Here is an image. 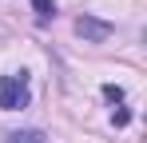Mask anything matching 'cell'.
<instances>
[{"instance_id": "cell-1", "label": "cell", "mask_w": 147, "mask_h": 143, "mask_svg": "<svg viewBox=\"0 0 147 143\" xmlns=\"http://www.w3.org/2000/svg\"><path fill=\"white\" fill-rule=\"evenodd\" d=\"M16 107H28V76L24 72L0 76V111H16Z\"/></svg>"}, {"instance_id": "cell-2", "label": "cell", "mask_w": 147, "mask_h": 143, "mask_svg": "<svg viewBox=\"0 0 147 143\" xmlns=\"http://www.w3.org/2000/svg\"><path fill=\"white\" fill-rule=\"evenodd\" d=\"M76 32H80V36H84V40H107V36H111V24H103V20H92V16H80V20H76Z\"/></svg>"}, {"instance_id": "cell-3", "label": "cell", "mask_w": 147, "mask_h": 143, "mask_svg": "<svg viewBox=\"0 0 147 143\" xmlns=\"http://www.w3.org/2000/svg\"><path fill=\"white\" fill-rule=\"evenodd\" d=\"M8 143H44V131H12Z\"/></svg>"}, {"instance_id": "cell-4", "label": "cell", "mask_w": 147, "mask_h": 143, "mask_svg": "<svg viewBox=\"0 0 147 143\" xmlns=\"http://www.w3.org/2000/svg\"><path fill=\"white\" fill-rule=\"evenodd\" d=\"M32 4H36V16H40V20H52V16H56V4H52V0H32Z\"/></svg>"}]
</instances>
